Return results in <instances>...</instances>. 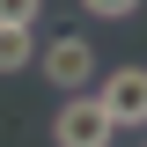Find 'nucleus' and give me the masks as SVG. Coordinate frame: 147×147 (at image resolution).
Returning a JSON list of instances; mask_svg holds the SVG:
<instances>
[{"mask_svg":"<svg viewBox=\"0 0 147 147\" xmlns=\"http://www.w3.org/2000/svg\"><path fill=\"white\" fill-rule=\"evenodd\" d=\"M37 74L52 81L59 96H81V88H96V44L88 37H52V44H37Z\"/></svg>","mask_w":147,"mask_h":147,"instance_id":"nucleus-1","label":"nucleus"},{"mask_svg":"<svg viewBox=\"0 0 147 147\" xmlns=\"http://www.w3.org/2000/svg\"><path fill=\"white\" fill-rule=\"evenodd\" d=\"M22 66H37V30L0 22V74H22Z\"/></svg>","mask_w":147,"mask_h":147,"instance_id":"nucleus-4","label":"nucleus"},{"mask_svg":"<svg viewBox=\"0 0 147 147\" xmlns=\"http://www.w3.org/2000/svg\"><path fill=\"white\" fill-rule=\"evenodd\" d=\"M147 0H81V15H96V22H132Z\"/></svg>","mask_w":147,"mask_h":147,"instance_id":"nucleus-5","label":"nucleus"},{"mask_svg":"<svg viewBox=\"0 0 147 147\" xmlns=\"http://www.w3.org/2000/svg\"><path fill=\"white\" fill-rule=\"evenodd\" d=\"M96 103L110 110V125H147V66H110L103 88H96Z\"/></svg>","mask_w":147,"mask_h":147,"instance_id":"nucleus-3","label":"nucleus"},{"mask_svg":"<svg viewBox=\"0 0 147 147\" xmlns=\"http://www.w3.org/2000/svg\"><path fill=\"white\" fill-rule=\"evenodd\" d=\"M110 132H118V125H110V110L96 103L88 88L52 110V147H110Z\"/></svg>","mask_w":147,"mask_h":147,"instance_id":"nucleus-2","label":"nucleus"},{"mask_svg":"<svg viewBox=\"0 0 147 147\" xmlns=\"http://www.w3.org/2000/svg\"><path fill=\"white\" fill-rule=\"evenodd\" d=\"M37 15H44V0H0V22H22V30H37Z\"/></svg>","mask_w":147,"mask_h":147,"instance_id":"nucleus-6","label":"nucleus"}]
</instances>
